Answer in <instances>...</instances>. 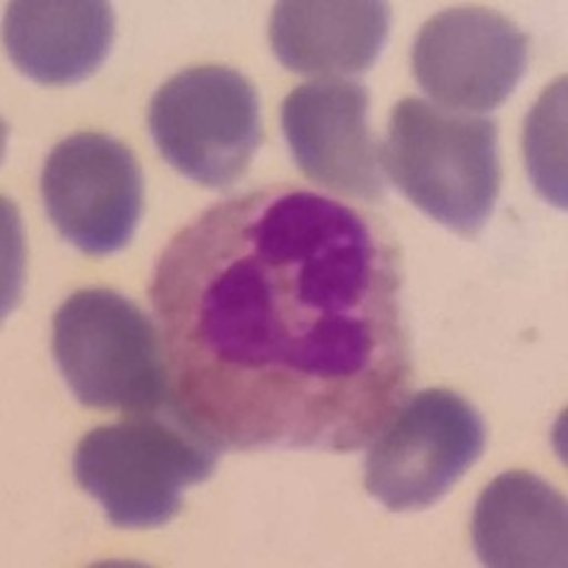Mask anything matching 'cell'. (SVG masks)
<instances>
[{
	"label": "cell",
	"instance_id": "cell-1",
	"mask_svg": "<svg viewBox=\"0 0 568 568\" xmlns=\"http://www.w3.org/2000/svg\"><path fill=\"white\" fill-rule=\"evenodd\" d=\"M150 302L174 403L220 450H357L415 376L388 224L296 183L183 226Z\"/></svg>",
	"mask_w": 568,
	"mask_h": 568
},
{
	"label": "cell",
	"instance_id": "cell-2",
	"mask_svg": "<svg viewBox=\"0 0 568 568\" xmlns=\"http://www.w3.org/2000/svg\"><path fill=\"white\" fill-rule=\"evenodd\" d=\"M220 453L172 397L92 429L75 450V477L116 528H160L179 516L183 489L212 477Z\"/></svg>",
	"mask_w": 568,
	"mask_h": 568
},
{
	"label": "cell",
	"instance_id": "cell-3",
	"mask_svg": "<svg viewBox=\"0 0 568 568\" xmlns=\"http://www.w3.org/2000/svg\"><path fill=\"white\" fill-rule=\"evenodd\" d=\"M378 154L395 189L432 220L463 236L489 222L501 183L491 119L409 97L395 104Z\"/></svg>",
	"mask_w": 568,
	"mask_h": 568
},
{
	"label": "cell",
	"instance_id": "cell-4",
	"mask_svg": "<svg viewBox=\"0 0 568 568\" xmlns=\"http://www.w3.org/2000/svg\"><path fill=\"white\" fill-rule=\"evenodd\" d=\"M53 354L84 407L154 412L172 400L160 328L111 290H80L53 318Z\"/></svg>",
	"mask_w": 568,
	"mask_h": 568
},
{
	"label": "cell",
	"instance_id": "cell-5",
	"mask_svg": "<svg viewBox=\"0 0 568 568\" xmlns=\"http://www.w3.org/2000/svg\"><path fill=\"white\" fill-rule=\"evenodd\" d=\"M148 123L162 158L215 191L244 179L263 140L258 92L224 65H197L166 80L152 97Z\"/></svg>",
	"mask_w": 568,
	"mask_h": 568
},
{
	"label": "cell",
	"instance_id": "cell-6",
	"mask_svg": "<svg viewBox=\"0 0 568 568\" xmlns=\"http://www.w3.org/2000/svg\"><path fill=\"white\" fill-rule=\"evenodd\" d=\"M485 444V419L463 395L422 390L368 442L366 491L395 514L429 508L481 458Z\"/></svg>",
	"mask_w": 568,
	"mask_h": 568
},
{
	"label": "cell",
	"instance_id": "cell-7",
	"mask_svg": "<svg viewBox=\"0 0 568 568\" xmlns=\"http://www.w3.org/2000/svg\"><path fill=\"white\" fill-rule=\"evenodd\" d=\"M142 189L135 154L104 133L65 138L41 172V195L53 226L90 255L128 246L142 215Z\"/></svg>",
	"mask_w": 568,
	"mask_h": 568
},
{
	"label": "cell",
	"instance_id": "cell-8",
	"mask_svg": "<svg viewBox=\"0 0 568 568\" xmlns=\"http://www.w3.org/2000/svg\"><path fill=\"white\" fill-rule=\"evenodd\" d=\"M528 49V34L501 12L453 8L424 22L412 47V73L446 111H491L518 88Z\"/></svg>",
	"mask_w": 568,
	"mask_h": 568
},
{
	"label": "cell",
	"instance_id": "cell-9",
	"mask_svg": "<svg viewBox=\"0 0 568 568\" xmlns=\"http://www.w3.org/2000/svg\"><path fill=\"white\" fill-rule=\"evenodd\" d=\"M368 90L325 78L300 84L282 104V131L304 176L321 189L376 203L386 191L378 145L368 131Z\"/></svg>",
	"mask_w": 568,
	"mask_h": 568
},
{
	"label": "cell",
	"instance_id": "cell-10",
	"mask_svg": "<svg viewBox=\"0 0 568 568\" xmlns=\"http://www.w3.org/2000/svg\"><path fill=\"white\" fill-rule=\"evenodd\" d=\"M388 32L390 8L378 0H287L270 20L277 61L304 75L364 73Z\"/></svg>",
	"mask_w": 568,
	"mask_h": 568
},
{
	"label": "cell",
	"instance_id": "cell-11",
	"mask_svg": "<svg viewBox=\"0 0 568 568\" xmlns=\"http://www.w3.org/2000/svg\"><path fill=\"white\" fill-rule=\"evenodd\" d=\"M3 41L27 78L75 84L106 61L113 12L102 0H18L6 8Z\"/></svg>",
	"mask_w": 568,
	"mask_h": 568
},
{
	"label": "cell",
	"instance_id": "cell-12",
	"mask_svg": "<svg viewBox=\"0 0 568 568\" xmlns=\"http://www.w3.org/2000/svg\"><path fill=\"white\" fill-rule=\"evenodd\" d=\"M473 545L485 566L564 568L568 564L564 496L532 473L499 475L477 501Z\"/></svg>",
	"mask_w": 568,
	"mask_h": 568
},
{
	"label": "cell",
	"instance_id": "cell-13",
	"mask_svg": "<svg viewBox=\"0 0 568 568\" xmlns=\"http://www.w3.org/2000/svg\"><path fill=\"white\" fill-rule=\"evenodd\" d=\"M566 78L539 97L525 121V162L545 201L566 207Z\"/></svg>",
	"mask_w": 568,
	"mask_h": 568
}]
</instances>
